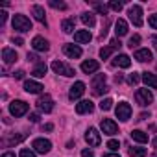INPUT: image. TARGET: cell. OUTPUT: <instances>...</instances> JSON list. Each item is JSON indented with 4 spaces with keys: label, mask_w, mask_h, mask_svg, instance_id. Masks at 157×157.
Returning a JSON list of instances; mask_svg holds the SVG:
<instances>
[{
    "label": "cell",
    "mask_w": 157,
    "mask_h": 157,
    "mask_svg": "<svg viewBox=\"0 0 157 157\" xmlns=\"http://www.w3.org/2000/svg\"><path fill=\"white\" fill-rule=\"evenodd\" d=\"M107 91H109V87L105 85V74L94 76V80H93V94L94 96H102Z\"/></svg>",
    "instance_id": "1"
},
{
    "label": "cell",
    "mask_w": 157,
    "mask_h": 157,
    "mask_svg": "<svg viewBox=\"0 0 157 157\" xmlns=\"http://www.w3.org/2000/svg\"><path fill=\"white\" fill-rule=\"evenodd\" d=\"M13 30H17V32H30L32 30V22H30V19L26 17V15H15L13 17Z\"/></svg>",
    "instance_id": "2"
},
{
    "label": "cell",
    "mask_w": 157,
    "mask_h": 157,
    "mask_svg": "<svg viewBox=\"0 0 157 157\" xmlns=\"http://www.w3.org/2000/svg\"><path fill=\"white\" fill-rule=\"evenodd\" d=\"M28 109H30V105L26 102H22V100H15V102L10 104V113L13 117H22V115L28 113Z\"/></svg>",
    "instance_id": "3"
},
{
    "label": "cell",
    "mask_w": 157,
    "mask_h": 157,
    "mask_svg": "<svg viewBox=\"0 0 157 157\" xmlns=\"http://www.w3.org/2000/svg\"><path fill=\"white\" fill-rule=\"evenodd\" d=\"M135 100H137L139 105L146 107V105H150V104L153 102V94H151L148 89H139V91L135 93Z\"/></svg>",
    "instance_id": "4"
},
{
    "label": "cell",
    "mask_w": 157,
    "mask_h": 157,
    "mask_svg": "<svg viewBox=\"0 0 157 157\" xmlns=\"http://www.w3.org/2000/svg\"><path fill=\"white\" fill-rule=\"evenodd\" d=\"M128 15H129V21L139 28V26H142V8L140 6H131L129 10H128Z\"/></svg>",
    "instance_id": "5"
},
{
    "label": "cell",
    "mask_w": 157,
    "mask_h": 157,
    "mask_svg": "<svg viewBox=\"0 0 157 157\" xmlns=\"http://www.w3.org/2000/svg\"><path fill=\"white\" fill-rule=\"evenodd\" d=\"M115 113H117V117H118L122 122H126V120H129V117H131V105H129L128 102H120V104L117 105Z\"/></svg>",
    "instance_id": "6"
},
{
    "label": "cell",
    "mask_w": 157,
    "mask_h": 157,
    "mask_svg": "<svg viewBox=\"0 0 157 157\" xmlns=\"http://www.w3.org/2000/svg\"><path fill=\"white\" fill-rule=\"evenodd\" d=\"M100 128H102V131H104L105 135H117V133H118V126H117V122L111 120V118H102Z\"/></svg>",
    "instance_id": "7"
},
{
    "label": "cell",
    "mask_w": 157,
    "mask_h": 157,
    "mask_svg": "<svg viewBox=\"0 0 157 157\" xmlns=\"http://www.w3.org/2000/svg\"><path fill=\"white\" fill-rule=\"evenodd\" d=\"M85 140H87V144H89V146L96 148V146H100L102 137H100V133H98L94 128H89V129H87V133H85Z\"/></svg>",
    "instance_id": "8"
},
{
    "label": "cell",
    "mask_w": 157,
    "mask_h": 157,
    "mask_svg": "<svg viewBox=\"0 0 157 157\" xmlns=\"http://www.w3.org/2000/svg\"><path fill=\"white\" fill-rule=\"evenodd\" d=\"M32 148H33L37 153H48L50 148H52V142H50L48 139H35L33 144H32Z\"/></svg>",
    "instance_id": "9"
},
{
    "label": "cell",
    "mask_w": 157,
    "mask_h": 157,
    "mask_svg": "<svg viewBox=\"0 0 157 157\" xmlns=\"http://www.w3.org/2000/svg\"><path fill=\"white\" fill-rule=\"evenodd\" d=\"M83 93H85V83L83 82H76L70 87V91H68V98L70 100H78V98L83 96Z\"/></svg>",
    "instance_id": "10"
},
{
    "label": "cell",
    "mask_w": 157,
    "mask_h": 157,
    "mask_svg": "<svg viewBox=\"0 0 157 157\" xmlns=\"http://www.w3.org/2000/svg\"><path fill=\"white\" fill-rule=\"evenodd\" d=\"M52 70L54 72H57V74H63V76H74L76 72H74V68H70L68 65H65V63H61V61H54L52 63Z\"/></svg>",
    "instance_id": "11"
},
{
    "label": "cell",
    "mask_w": 157,
    "mask_h": 157,
    "mask_svg": "<svg viewBox=\"0 0 157 157\" xmlns=\"http://www.w3.org/2000/svg\"><path fill=\"white\" fill-rule=\"evenodd\" d=\"M37 107H39L43 113H50V111L54 109V100H52V96H48V94L41 96V98L37 100Z\"/></svg>",
    "instance_id": "12"
},
{
    "label": "cell",
    "mask_w": 157,
    "mask_h": 157,
    "mask_svg": "<svg viewBox=\"0 0 157 157\" xmlns=\"http://www.w3.org/2000/svg\"><path fill=\"white\" fill-rule=\"evenodd\" d=\"M63 52L68 56V57H72V59H78V57H82V48L78 46V44H65L63 46Z\"/></svg>",
    "instance_id": "13"
},
{
    "label": "cell",
    "mask_w": 157,
    "mask_h": 157,
    "mask_svg": "<svg viewBox=\"0 0 157 157\" xmlns=\"http://www.w3.org/2000/svg\"><path fill=\"white\" fill-rule=\"evenodd\" d=\"M94 104L91 100H82L80 104H76V113L78 115H85V113H93Z\"/></svg>",
    "instance_id": "14"
},
{
    "label": "cell",
    "mask_w": 157,
    "mask_h": 157,
    "mask_svg": "<svg viewBox=\"0 0 157 157\" xmlns=\"http://www.w3.org/2000/svg\"><path fill=\"white\" fill-rule=\"evenodd\" d=\"M32 46H33V50H37V52H46L48 48H50V44H48V41L44 39V37H33V41H32Z\"/></svg>",
    "instance_id": "15"
},
{
    "label": "cell",
    "mask_w": 157,
    "mask_h": 157,
    "mask_svg": "<svg viewBox=\"0 0 157 157\" xmlns=\"http://www.w3.org/2000/svg\"><path fill=\"white\" fill-rule=\"evenodd\" d=\"M43 89H44V87H43L41 83L33 82V80H28V82H24V91H26V93H30V94H39Z\"/></svg>",
    "instance_id": "16"
},
{
    "label": "cell",
    "mask_w": 157,
    "mask_h": 157,
    "mask_svg": "<svg viewBox=\"0 0 157 157\" xmlns=\"http://www.w3.org/2000/svg\"><path fill=\"white\" fill-rule=\"evenodd\" d=\"M113 65H115V67H120V68H129L131 59H129V56H126V54H118V56L113 59Z\"/></svg>",
    "instance_id": "17"
},
{
    "label": "cell",
    "mask_w": 157,
    "mask_h": 157,
    "mask_svg": "<svg viewBox=\"0 0 157 157\" xmlns=\"http://www.w3.org/2000/svg\"><path fill=\"white\" fill-rule=\"evenodd\" d=\"M91 39H93V35H91V32L89 30H80V32H76L74 33V41L76 43H91Z\"/></svg>",
    "instance_id": "18"
},
{
    "label": "cell",
    "mask_w": 157,
    "mask_h": 157,
    "mask_svg": "<svg viewBox=\"0 0 157 157\" xmlns=\"http://www.w3.org/2000/svg\"><path fill=\"white\" fill-rule=\"evenodd\" d=\"M135 59L140 61V63H146V61H151V59H153V54H151L148 48H140V50L135 52Z\"/></svg>",
    "instance_id": "19"
},
{
    "label": "cell",
    "mask_w": 157,
    "mask_h": 157,
    "mask_svg": "<svg viewBox=\"0 0 157 157\" xmlns=\"http://www.w3.org/2000/svg\"><path fill=\"white\" fill-rule=\"evenodd\" d=\"M2 59H4L6 65H11V63H15V61L19 59V56H17L15 50H11V48H4V50H2Z\"/></svg>",
    "instance_id": "20"
},
{
    "label": "cell",
    "mask_w": 157,
    "mask_h": 157,
    "mask_svg": "<svg viewBox=\"0 0 157 157\" xmlns=\"http://www.w3.org/2000/svg\"><path fill=\"white\" fill-rule=\"evenodd\" d=\"M98 68H100V63L94 61V59H89V61H83V63H82V70H83L85 74H93V72H96Z\"/></svg>",
    "instance_id": "21"
},
{
    "label": "cell",
    "mask_w": 157,
    "mask_h": 157,
    "mask_svg": "<svg viewBox=\"0 0 157 157\" xmlns=\"http://www.w3.org/2000/svg\"><path fill=\"white\" fill-rule=\"evenodd\" d=\"M142 82L150 89H157V76L153 72H142Z\"/></svg>",
    "instance_id": "22"
},
{
    "label": "cell",
    "mask_w": 157,
    "mask_h": 157,
    "mask_svg": "<svg viewBox=\"0 0 157 157\" xmlns=\"http://www.w3.org/2000/svg\"><path fill=\"white\" fill-rule=\"evenodd\" d=\"M115 33H117V37H124L128 33V22L124 19H118L115 22Z\"/></svg>",
    "instance_id": "23"
},
{
    "label": "cell",
    "mask_w": 157,
    "mask_h": 157,
    "mask_svg": "<svg viewBox=\"0 0 157 157\" xmlns=\"http://www.w3.org/2000/svg\"><path fill=\"white\" fill-rule=\"evenodd\" d=\"M32 13H33V17L39 21V22H43V24H46V17H44V10L41 8V6H33L32 8Z\"/></svg>",
    "instance_id": "24"
},
{
    "label": "cell",
    "mask_w": 157,
    "mask_h": 157,
    "mask_svg": "<svg viewBox=\"0 0 157 157\" xmlns=\"http://www.w3.org/2000/svg\"><path fill=\"white\" fill-rule=\"evenodd\" d=\"M131 139L137 140V142H140V144L148 142V135H146L144 131H140V129H133V131H131Z\"/></svg>",
    "instance_id": "25"
},
{
    "label": "cell",
    "mask_w": 157,
    "mask_h": 157,
    "mask_svg": "<svg viewBox=\"0 0 157 157\" xmlns=\"http://www.w3.org/2000/svg\"><path fill=\"white\" fill-rule=\"evenodd\" d=\"M82 22H83L85 26L93 28V26L96 24V19H94V15H93V13H89V11H87V13H83V15H82Z\"/></svg>",
    "instance_id": "26"
},
{
    "label": "cell",
    "mask_w": 157,
    "mask_h": 157,
    "mask_svg": "<svg viewBox=\"0 0 157 157\" xmlns=\"http://www.w3.org/2000/svg\"><path fill=\"white\" fill-rule=\"evenodd\" d=\"M44 74H46V65H44V63H39V65L32 70V76H33V78H44Z\"/></svg>",
    "instance_id": "27"
},
{
    "label": "cell",
    "mask_w": 157,
    "mask_h": 157,
    "mask_svg": "<svg viewBox=\"0 0 157 157\" xmlns=\"http://www.w3.org/2000/svg\"><path fill=\"white\" fill-rule=\"evenodd\" d=\"M74 26H76L74 19H67V21H63V24H61V30H63L65 33H72V32H74Z\"/></svg>",
    "instance_id": "28"
},
{
    "label": "cell",
    "mask_w": 157,
    "mask_h": 157,
    "mask_svg": "<svg viewBox=\"0 0 157 157\" xmlns=\"http://www.w3.org/2000/svg\"><path fill=\"white\" fill-rule=\"evenodd\" d=\"M129 155L131 157H146V150L144 148H129Z\"/></svg>",
    "instance_id": "29"
},
{
    "label": "cell",
    "mask_w": 157,
    "mask_h": 157,
    "mask_svg": "<svg viewBox=\"0 0 157 157\" xmlns=\"http://www.w3.org/2000/svg\"><path fill=\"white\" fill-rule=\"evenodd\" d=\"M111 107H113V100H111V98H105V100L100 102V109H102V111H109Z\"/></svg>",
    "instance_id": "30"
},
{
    "label": "cell",
    "mask_w": 157,
    "mask_h": 157,
    "mask_svg": "<svg viewBox=\"0 0 157 157\" xmlns=\"http://www.w3.org/2000/svg\"><path fill=\"white\" fill-rule=\"evenodd\" d=\"M111 52H113V46H105V48L100 50V57H102V59H107V57L111 56Z\"/></svg>",
    "instance_id": "31"
},
{
    "label": "cell",
    "mask_w": 157,
    "mask_h": 157,
    "mask_svg": "<svg viewBox=\"0 0 157 157\" xmlns=\"http://www.w3.org/2000/svg\"><path fill=\"white\" fill-rule=\"evenodd\" d=\"M107 148H109L111 151H117V150L120 148V142H118V140H115V139H111V140L107 142Z\"/></svg>",
    "instance_id": "32"
},
{
    "label": "cell",
    "mask_w": 157,
    "mask_h": 157,
    "mask_svg": "<svg viewBox=\"0 0 157 157\" xmlns=\"http://www.w3.org/2000/svg\"><path fill=\"white\" fill-rule=\"evenodd\" d=\"M50 6L56 8V10H67V4L65 2H57V0H50Z\"/></svg>",
    "instance_id": "33"
},
{
    "label": "cell",
    "mask_w": 157,
    "mask_h": 157,
    "mask_svg": "<svg viewBox=\"0 0 157 157\" xmlns=\"http://www.w3.org/2000/svg\"><path fill=\"white\" fill-rule=\"evenodd\" d=\"M139 80H140V76H139L137 72H133V74H129V78H128V82H129L131 85H137V83H139Z\"/></svg>",
    "instance_id": "34"
},
{
    "label": "cell",
    "mask_w": 157,
    "mask_h": 157,
    "mask_svg": "<svg viewBox=\"0 0 157 157\" xmlns=\"http://www.w3.org/2000/svg\"><path fill=\"white\" fill-rule=\"evenodd\" d=\"M139 43H140V35H133V37L129 39V43H128V46H129V48H135V46H137Z\"/></svg>",
    "instance_id": "35"
},
{
    "label": "cell",
    "mask_w": 157,
    "mask_h": 157,
    "mask_svg": "<svg viewBox=\"0 0 157 157\" xmlns=\"http://www.w3.org/2000/svg\"><path fill=\"white\" fill-rule=\"evenodd\" d=\"M19 157H35V151H32V150H28V148H22L21 153H19Z\"/></svg>",
    "instance_id": "36"
},
{
    "label": "cell",
    "mask_w": 157,
    "mask_h": 157,
    "mask_svg": "<svg viewBox=\"0 0 157 157\" xmlns=\"http://www.w3.org/2000/svg\"><path fill=\"white\" fill-rule=\"evenodd\" d=\"M122 6H124V4H122V2H117V0H111V2H109V8L115 10V11H120Z\"/></svg>",
    "instance_id": "37"
},
{
    "label": "cell",
    "mask_w": 157,
    "mask_h": 157,
    "mask_svg": "<svg viewBox=\"0 0 157 157\" xmlns=\"http://www.w3.org/2000/svg\"><path fill=\"white\" fill-rule=\"evenodd\" d=\"M148 24H150L153 30H157V15H150V17H148Z\"/></svg>",
    "instance_id": "38"
},
{
    "label": "cell",
    "mask_w": 157,
    "mask_h": 157,
    "mask_svg": "<svg viewBox=\"0 0 157 157\" xmlns=\"http://www.w3.org/2000/svg\"><path fill=\"white\" fill-rule=\"evenodd\" d=\"M94 8H96V11H98V13H102V15H107V6H104V4H96Z\"/></svg>",
    "instance_id": "39"
},
{
    "label": "cell",
    "mask_w": 157,
    "mask_h": 157,
    "mask_svg": "<svg viewBox=\"0 0 157 157\" xmlns=\"http://www.w3.org/2000/svg\"><path fill=\"white\" fill-rule=\"evenodd\" d=\"M13 76H15V80H22V78H24V70H17Z\"/></svg>",
    "instance_id": "40"
},
{
    "label": "cell",
    "mask_w": 157,
    "mask_h": 157,
    "mask_svg": "<svg viewBox=\"0 0 157 157\" xmlns=\"http://www.w3.org/2000/svg\"><path fill=\"white\" fill-rule=\"evenodd\" d=\"M6 19H8V13H6V11H0V24H4Z\"/></svg>",
    "instance_id": "41"
},
{
    "label": "cell",
    "mask_w": 157,
    "mask_h": 157,
    "mask_svg": "<svg viewBox=\"0 0 157 157\" xmlns=\"http://www.w3.org/2000/svg\"><path fill=\"white\" fill-rule=\"evenodd\" d=\"M82 157H94V153H93L91 150H83V151H82Z\"/></svg>",
    "instance_id": "42"
},
{
    "label": "cell",
    "mask_w": 157,
    "mask_h": 157,
    "mask_svg": "<svg viewBox=\"0 0 157 157\" xmlns=\"http://www.w3.org/2000/svg\"><path fill=\"white\" fill-rule=\"evenodd\" d=\"M13 43H15L17 46H22V44H24V41H22L21 37H13Z\"/></svg>",
    "instance_id": "43"
},
{
    "label": "cell",
    "mask_w": 157,
    "mask_h": 157,
    "mask_svg": "<svg viewBox=\"0 0 157 157\" xmlns=\"http://www.w3.org/2000/svg\"><path fill=\"white\" fill-rule=\"evenodd\" d=\"M30 120H32V122H39V115H37V113H32V115H30Z\"/></svg>",
    "instance_id": "44"
},
{
    "label": "cell",
    "mask_w": 157,
    "mask_h": 157,
    "mask_svg": "<svg viewBox=\"0 0 157 157\" xmlns=\"http://www.w3.org/2000/svg\"><path fill=\"white\" fill-rule=\"evenodd\" d=\"M28 59H30V61H37V56H33V54H28Z\"/></svg>",
    "instance_id": "45"
},
{
    "label": "cell",
    "mask_w": 157,
    "mask_h": 157,
    "mask_svg": "<svg viewBox=\"0 0 157 157\" xmlns=\"http://www.w3.org/2000/svg\"><path fill=\"white\" fill-rule=\"evenodd\" d=\"M44 129H46V131H52V129H54V126H52V124H44Z\"/></svg>",
    "instance_id": "46"
},
{
    "label": "cell",
    "mask_w": 157,
    "mask_h": 157,
    "mask_svg": "<svg viewBox=\"0 0 157 157\" xmlns=\"http://www.w3.org/2000/svg\"><path fill=\"white\" fill-rule=\"evenodd\" d=\"M2 157H15V153H13V151H6Z\"/></svg>",
    "instance_id": "47"
},
{
    "label": "cell",
    "mask_w": 157,
    "mask_h": 157,
    "mask_svg": "<svg viewBox=\"0 0 157 157\" xmlns=\"http://www.w3.org/2000/svg\"><path fill=\"white\" fill-rule=\"evenodd\" d=\"M115 82H117V83H120V82H122V76H120V74H117V78H115Z\"/></svg>",
    "instance_id": "48"
},
{
    "label": "cell",
    "mask_w": 157,
    "mask_h": 157,
    "mask_svg": "<svg viewBox=\"0 0 157 157\" xmlns=\"http://www.w3.org/2000/svg\"><path fill=\"white\" fill-rule=\"evenodd\" d=\"M104 157H120L118 153H107V155H104Z\"/></svg>",
    "instance_id": "49"
},
{
    "label": "cell",
    "mask_w": 157,
    "mask_h": 157,
    "mask_svg": "<svg viewBox=\"0 0 157 157\" xmlns=\"http://www.w3.org/2000/svg\"><path fill=\"white\" fill-rule=\"evenodd\" d=\"M153 146H155V148H157V137H155V139H153Z\"/></svg>",
    "instance_id": "50"
}]
</instances>
